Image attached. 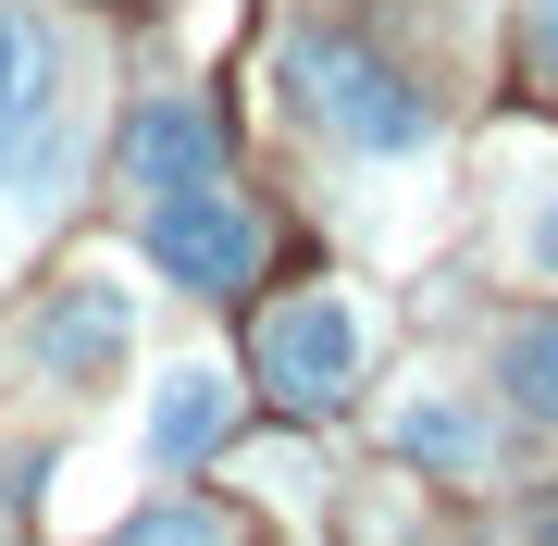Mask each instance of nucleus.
I'll list each match as a JSON object with an SVG mask.
<instances>
[{"label":"nucleus","mask_w":558,"mask_h":546,"mask_svg":"<svg viewBox=\"0 0 558 546\" xmlns=\"http://www.w3.org/2000/svg\"><path fill=\"white\" fill-rule=\"evenodd\" d=\"M87 87H100V38L62 0H0V262L50 236L87 174Z\"/></svg>","instance_id":"nucleus-1"},{"label":"nucleus","mask_w":558,"mask_h":546,"mask_svg":"<svg viewBox=\"0 0 558 546\" xmlns=\"http://www.w3.org/2000/svg\"><path fill=\"white\" fill-rule=\"evenodd\" d=\"M274 87H286V112H299V137L360 162V174H410V162H435V137H447V100L398 50H373L360 25H299V38L274 50Z\"/></svg>","instance_id":"nucleus-2"},{"label":"nucleus","mask_w":558,"mask_h":546,"mask_svg":"<svg viewBox=\"0 0 558 546\" xmlns=\"http://www.w3.org/2000/svg\"><path fill=\"white\" fill-rule=\"evenodd\" d=\"M360 373H373V311L348 299V286H299V299L260 311V398L323 423V410L360 398Z\"/></svg>","instance_id":"nucleus-3"},{"label":"nucleus","mask_w":558,"mask_h":546,"mask_svg":"<svg viewBox=\"0 0 558 546\" xmlns=\"http://www.w3.org/2000/svg\"><path fill=\"white\" fill-rule=\"evenodd\" d=\"M149 262L174 286H199V299H248L260 262H274V223L248 211V186L199 174V186H161L149 199Z\"/></svg>","instance_id":"nucleus-4"},{"label":"nucleus","mask_w":558,"mask_h":546,"mask_svg":"<svg viewBox=\"0 0 558 546\" xmlns=\"http://www.w3.org/2000/svg\"><path fill=\"white\" fill-rule=\"evenodd\" d=\"M124 348H137V286L124 274H62L13 324V361L38 385H100V373H124Z\"/></svg>","instance_id":"nucleus-5"},{"label":"nucleus","mask_w":558,"mask_h":546,"mask_svg":"<svg viewBox=\"0 0 558 546\" xmlns=\"http://www.w3.org/2000/svg\"><path fill=\"white\" fill-rule=\"evenodd\" d=\"M236 410H248V385L223 373V361H174V373L149 385V423H137L149 472H186V460H211V447L236 435Z\"/></svg>","instance_id":"nucleus-6"},{"label":"nucleus","mask_w":558,"mask_h":546,"mask_svg":"<svg viewBox=\"0 0 558 546\" xmlns=\"http://www.w3.org/2000/svg\"><path fill=\"white\" fill-rule=\"evenodd\" d=\"M385 447H398V460H422V472H459V485H472V472H497V423H484L459 385H435V373L385 398Z\"/></svg>","instance_id":"nucleus-7"},{"label":"nucleus","mask_w":558,"mask_h":546,"mask_svg":"<svg viewBox=\"0 0 558 546\" xmlns=\"http://www.w3.org/2000/svg\"><path fill=\"white\" fill-rule=\"evenodd\" d=\"M199 174H223V124L186 100V87H161V100L124 112V186H137V199H161V186H199Z\"/></svg>","instance_id":"nucleus-8"},{"label":"nucleus","mask_w":558,"mask_h":546,"mask_svg":"<svg viewBox=\"0 0 558 546\" xmlns=\"http://www.w3.org/2000/svg\"><path fill=\"white\" fill-rule=\"evenodd\" d=\"M497 262L521 286H558V162H534V186L509 174V211H497Z\"/></svg>","instance_id":"nucleus-9"},{"label":"nucleus","mask_w":558,"mask_h":546,"mask_svg":"<svg viewBox=\"0 0 558 546\" xmlns=\"http://www.w3.org/2000/svg\"><path fill=\"white\" fill-rule=\"evenodd\" d=\"M497 385L521 398V423H546V435H558V311L497 336Z\"/></svg>","instance_id":"nucleus-10"},{"label":"nucleus","mask_w":558,"mask_h":546,"mask_svg":"<svg viewBox=\"0 0 558 546\" xmlns=\"http://www.w3.org/2000/svg\"><path fill=\"white\" fill-rule=\"evenodd\" d=\"M112 546H236V522H223V509H186V497H174V509H137V522H124Z\"/></svg>","instance_id":"nucleus-11"},{"label":"nucleus","mask_w":558,"mask_h":546,"mask_svg":"<svg viewBox=\"0 0 558 546\" xmlns=\"http://www.w3.org/2000/svg\"><path fill=\"white\" fill-rule=\"evenodd\" d=\"M521 75L558 87V0H521Z\"/></svg>","instance_id":"nucleus-12"},{"label":"nucleus","mask_w":558,"mask_h":546,"mask_svg":"<svg viewBox=\"0 0 558 546\" xmlns=\"http://www.w3.org/2000/svg\"><path fill=\"white\" fill-rule=\"evenodd\" d=\"M521 534H534V546H558V485L534 497V522H521Z\"/></svg>","instance_id":"nucleus-13"},{"label":"nucleus","mask_w":558,"mask_h":546,"mask_svg":"<svg viewBox=\"0 0 558 546\" xmlns=\"http://www.w3.org/2000/svg\"><path fill=\"white\" fill-rule=\"evenodd\" d=\"M435 546H459V534H435Z\"/></svg>","instance_id":"nucleus-14"}]
</instances>
